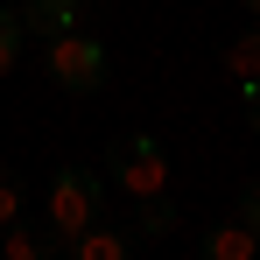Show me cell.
<instances>
[{
  "label": "cell",
  "instance_id": "obj_1",
  "mask_svg": "<svg viewBox=\"0 0 260 260\" xmlns=\"http://www.w3.org/2000/svg\"><path fill=\"white\" fill-rule=\"evenodd\" d=\"M106 176H113V190H127L134 204L162 197L169 190V148L155 134H113L106 141Z\"/></svg>",
  "mask_w": 260,
  "mask_h": 260
},
{
  "label": "cell",
  "instance_id": "obj_2",
  "mask_svg": "<svg viewBox=\"0 0 260 260\" xmlns=\"http://www.w3.org/2000/svg\"><path fill=\"white\" fill-rule=\"evenodd\" d=\"M43 218L63 232V239H78L85 225H99L106 218V183L91 169H78V162H63V169L49 176V197H43Z\"/></svg>",
  "mask_w": 260,
  "mask_h": 260
},
{
  "label": "cell",
  "instance_id": "obj_3",
  "mask_svg": "<svg viewBox=\"0 0 260 260\" xmlns=\"http://www.w3.org/2000/svg\"><path fill=\"white\" fill-rule=\"evenodd\" d=\"M43 63H49V78L71 91V99H91V91L106 85V71H113L106 43H99V36H85V28H71V36H49V43H43Z\"/></svg>",
  "mask_w": 260,
  "mask_h": 260
},
{
  "label": "cell",
  "instance_id": "obj_4",
  "mask_svg": "<svg viewBox=\"0 0 260 260\" xmlns=\"http://www.w3.org/2000/svg\"><path fill=\"white\" fill-rule=\"evenodd\" d=\"M0 253L7 260H71V239L49 218H14V225H0Z\"/></svg>",
  "mask_w": 260,
  "mask_h": 260
},
{
  "label": "cell",
  "instance_id": "obj_5",
  "mask_svg": "<svg viewBox=\"0 0 260 260\" xmlns=\"http://www.w3.org/2000/svg\"><path fill=\"white\" fill-rule=\"evenodd\" d=\"M91 14V0H21V36H71L78 21Z\"/></svg>",
  "mask_w": 260,
  "mask_h": 260
},
{
  "label": "cell",
  "instance_id": "obj_6",
  "mask_svg": "<svg viewBox=\"0 0 260 260\" xmlns=\"http://www.w3.org/2000/svg\"><path fill=\"white\" fill-rule=\"evenodd\" d=\"M71 260H134V232L127 225H85L78 239H71Z\"/></svg>",
  "mask_w": 260,
  "mask_h": 260
},
{
  "label": "cell",
  "instance_id": "obj_7",
  "mask_svg": "<svg viewBox=\"0 0 260 260\" xmlns=\"http://www.w3.org/2000/svg\"><path fill=\"white\" fill-rule=\"evenodd\" d=\"M197 260H260V239L239 225V218H225V225H211V232H204Z\"/></svg>",
  "mask_w": 260,
  "mask_h": 260
},
{
  "label": "cell",
  "instance_id": "obj_8",
  "mask_svg": "<svg viewBox=\"0 0 260 260\" xmlns=\"http://www.w3.org/2000/svg\"><path fill=\"white\" fill-rule=\"evenodd\" d=\"M225 71L239 78V99H260V21L225 43Z\"/></svg>",
  "mask_w": 260,
  "mask_h": 260
},
{
  "label": "cell",
  "instance_id": "obj_9",
  "mask_svg": "<svg viewBox=\"0 0 260 260\" xmlns=\"http://www.w3.org/2000/svg\"><path fill=\"white\" fill-rule=\"evenodd\" d=\"M141 239H162V232H176V204H169V190L162 197H141V225H134Z\"/></svg>",
  "mask_w": 260,
  "mask_h": 260
},
{
  "label": "cell",
  "instance_id": "obj_10",
  "mask_svg": "<svg viewBox=\"0 0 260 260\" xmlns=\"http://www.w3.org/2000/svg\"><path fill=\"white\" fill-rule=\"evenodd\" d=\"M21 211H28V176H21V169H0V225H14Z\"/></svg>",
  "mask_w": 260,
  "mask_h": 260
},
{
  "label": "cell",
  "instance_id": "obj_11",
  "mask_svg": "<svg viewBox=\"0 0 260 260\" xmlns=\"http://www.w3.org/2000/svg\"><path fill=\"white\" fill-rule=\"evenodd\" d=\"M21 43H28V36H21V14H14V7H0V78L21 63Z\"/></svg>",
  "mask_w": 260,
  "mask_h": 260
},
{
  "label": "cell",
  "instance_id": "obj_12",
  "mask_svg": "<svg viewBox=\"0 0 260 260\" xmlns=\"http://www.w3.org/2000/svg\"><path fill=\"white\" fill-rule=\"evenodd\" d=\"M232 218H239V225L260 239V183H239V211H232Z\"/></svg>",
  "mask_w": 260,
  "mask_h": 260
},
{
  "label": "cell",
  "instance_id": "obj_13",
  "mask_svg": "<svg viewBox=\"0 0 260 260\" xmlns=\"http://www.w3.org/2000/svg\"><path fill=\"white\" fill-rule=\"evenodd\" d=\"M246 127H253V134H260V99H246Z\"/></svg>",
  "mask_w": 260,
  "mask_h": 260
},
{
  "label": "cell",
  "instance_id": "obj_14",
  "mask_svg": "<svg viewBox=\"0 0 260 260\" xmlns=\"http://www.w3.org/2000/svg\"><path fill=\"white\" fill-rule=\"evenodd\" d=\"M246 14H253V21H260V0H246Z\"/></svg>",
  "mask_w": 260,
  "mask_h": 260
}]
</instances>
